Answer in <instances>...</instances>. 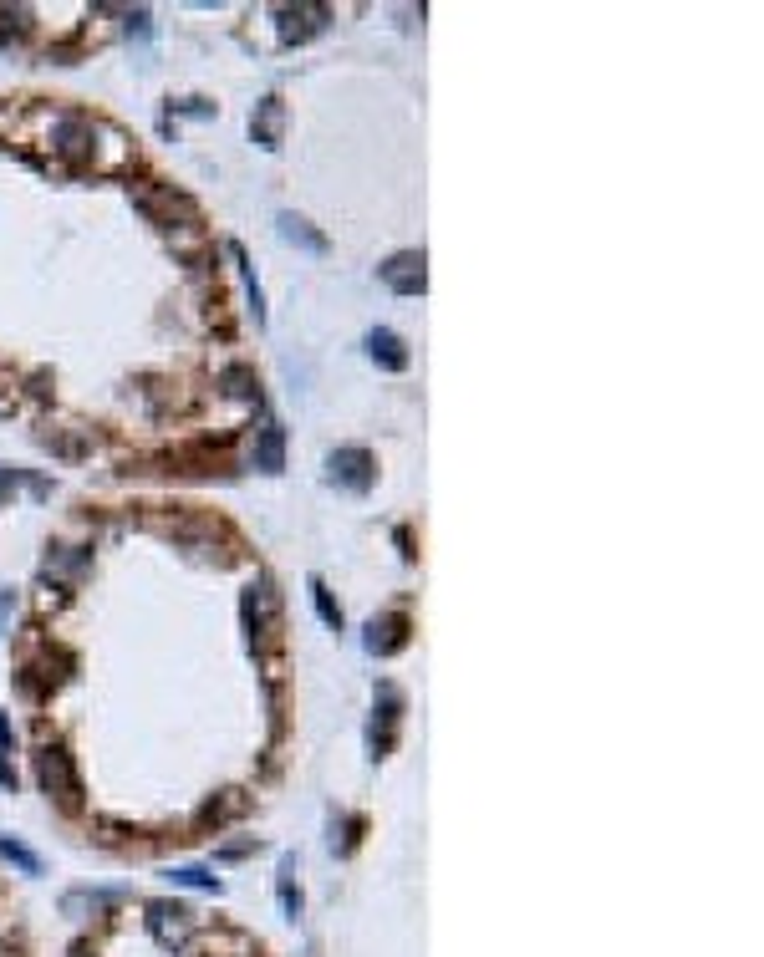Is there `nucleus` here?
<instances>
[{
	"instance_id": "aec40b11",
	"label": "nucleus",
	"mask_w": 764,
	"mask_h": 957,
	"mask_svg": "<svg viewBox=\"0 0 764 957\" xmlns=\"http://www.w3.org/2000/svg\"><path fill=\"white\" fill-rule=\"evenodd\" d=\"M0 790H16V769L6 759H0Z\"/></svg>"
},
{
	"instance_id": "0eeeda50",
	"label": "nucleus",
	"mask_w": 764,
	"mask_h": 957,
	"mask_svg": "<svg viewBox=\"0 0 764 957\" xmlns=\"http://www.w3.org/2000/svg\"><path fill=\"white\" fill-rule=\"evenodd\" d=\"M362 647H367L372 657H393V652H403V647H408V616H403V611H382V616H372Z\"/></svg>"
},
{
	"instance_id": "1a4fd4ad",
	"label": "nucleus",
	"mask_w": 764,
	"mask_h": 957,
	"mask_svg": "<svg viewBox=\"0 0 764 957\" xmlns=\"http://www.w3.org/2000/svg\"><path fill=\"white\" fill-rule=\"evenodd\" d=\"M255 469L260 474H281L286 469V428L276 418H265L255 433Z\"/></svg>"
},
{
	"instance_id": "412c9836",
	"label": "nucleus",
	"mask_w": 764,
	"mask_h": 957,
	"mask_svg": "<svg viewBox=\"0 0 764 957\" xmlns=\"http://www.w3.org/2000/svg\"><path fill=\"white\" fill-rule=\"evenodd\" d=\"M11 484H16V474H11V469H0V499H6V489H11Z\"/></svg>"
},
{
	"instance_id": "9b49d317",
	"label": "nucleus",
	"mask_w": 764,
	"mask_h": 957,
	"mask_svg": "<svg viewBox=\"0 0 764 957\" xmlns=\"http://www.w3.org/2000/svg\"><path fill=\"white\" fill-rule=\"evenodd\" d=\"M367 352H372V362H377V367H388V372H403V367H408V347H403V336H398V331H388V326L367 331Z\"/></svg>"
},
{
	"instance_id": "dca6fc26",
	"label": "nucleus",
	"mask_w": 764,
	"mask_h": 957,
	"mask_svg": "<svg viewBox=\"0 0 764 957\" xmlns=\"http://www.w3.org/2000/svg\"><path fill=\"white\" fill-rule=\"evenodd\" d=\"M0 856H6V861H16L26 876H41V861H36V851H31V846H21L16 835H6V840H0Z\"/></svg>"
},
{
	"instance_id": "a211bd4d",
	"label": "nucleus",
	"mask_w": 764,
	"mask_h": 957,
	"mask_svg": "<svg viewBox=\"0 0 764 957\" xmlns=\"http://www.w3.org/2000/svg\"><path fill=\"white\" fill-rule=\"evenodd\" d=\"M225 387L235 392V398H260V382L250 367H225Z\"/></svg>"
},
{
	"instance_id": "4468645a",
	"label": "nucleus",
	"mask_w": 764,
	"mask_h": 957,
	"mask_svg": "<svg viewBox=\"0 0 764 957\" xmlns=\"http://www.w3.org/2000/svg\"><path fill=\"white\" fill-rule=\"evenodd\" d=\"M296 866H301V861H296V856L286 851V856H281V876H276V891H281V907H286V917H291V922L301 917V886H296Z\"/></svg>"
},
{
	"instance_id": "7ed1b4c3",
	"label": "nucleus",
	"mask_w": 764,
	"mask_h": 957,
	"mask_svg": "<svg viewBox=\"0 0 764 957\" xmlns=\"http://www.w3.org/2000/svg\"><path fill=\"white\" fill-rule=\"evenodd\" d=\"M326 479H332L337 489H347V494H367L377 484V459L362 443H342V448L326 454Z\"/></svg>"
},
{
	"instance_id": "20e7f679",
	"label": "nucleus",
	"mask_w": 764,
	"mask_h": 957,
	"mask_svg": "<svg viewBox=\"0 0 764 957\" xmlns=\"http://www.w3.org/2000/svg\"><path fill=\"white\" fill-rule=\"evenodd\" d=\"M398 718H403V693L393 683H377V713H372V728H367L372 759H388V749L398 744Z\"/></svg>"
},
{
	"instance_id": "f3484780",
	"label": "nucleus",
	"mask_w": 764,
	"mask_h": 957,
	"mask_svg": "<svg viewBox=\"0 0 764 957\" xmlns=\"http://www.w3.org/2000/svg\"><path fill=\"white\" fill-rule=\"evenodd\" d=\"M169 881L174 886H199V891H220V876H209L204 866H179V871H169Z\"/></svg>"
},
{
	"instance_id": "ddd939ff",
	"label": "nucleus",
	"mask_w": 764,
	"mask_h": 957,
	"mask_svg": "<svg viewBox=\"0 0 764 957\" xmlns=\"http://www.w3.org/2000/svg\"><path fill=\"white\" fill-rule=\"evenodd\" d=\"M225 250H230V260H235V270H240V280H245V296H250L255 321L265 326V291H260V280H255V270H250V260H245V245H240V240H230Z\"/></svg>"
},
{
	"instance_id": "f257e3e1",
	"label": "nucleus",
	"mask_w": 764,
	"mask_h": 957,
	"mask_svg": "<svg viewBox=\"0 0 764 957\" xmlns=\"http://www.w3.org/2000/svg\"><path fill=\"white\" fill-rule=\"evenodd\" d=\"M245 632H250V647L255 652H270V647H281V591L270 586L265 576L245 591Z\"/></svg>"
},
{
	"instance_id": "423d86ee",
	"label": "nucleus",
	"mask_w": 764,
	"mask_h": 957,
	"mask_svg": "<svg viewBox=\"0 0 764 957\" xmlns=\"http://www.w3.org/2000/svg\"><path fill=\"white\" fill-rule=\"evenodd\" d=\"M377 275H382V286L398 291V296H423V286H428L423 250H398L388 265H377Z\"/></svg>"
},
{
	"instance_id": "f03ea898",
	"label": "nucleus",
	"mask_w": 764,
	"mask_h": 957,
	"mask_svg": "<svg viewBox=\"0 0 764 957\" xmlns=\"http://www.w3.org/2000/svg\"><path fill=\"white\" fill-rule=\"evenodd\" d=\"M36 779H41V790L57 800L62 810H77L82 805V779H77V764L62 744H41L36 749Z\"/></svg>"
},
{
	"instance_id": "6ab92c4d",
	"label": "nucleus",
	"mask_w": 764,
	"mask_h": 957,
	"mask_svg": "<svg viewBox=\"0 0 764 957\" xmlns=\"http://www.w3.org/2000/svg\"><path fill=\"white\" fill-rule=\"evenodd\" d=\"M255 851V840H230V846H220V861H240Z\"/></svg>"
},
{
	"instance_id": "9d476101",
	"label": "nucleus",
	"mask_w": 764,
	"mask_h": 957,
	"mask_svg": "<svg viewBox=\"0 0 764 957\" xmlns=\"http://www.w3.org/2000/svg\"><path fill=\"white\" fill-rule=\"evenodd\" d=\"M281 41L296 46V41H311L321 26H326V6H281Z\"/></svg>"
},
{
	"instance_id": "f8f14e48",
	"label": "nucleus",
	"mask_w": 764,
	"mask_h": 957,
	"mask_svg": "<svg viewBox=\"0 0 764 957\" xmlns=\"http://www.w3.org/2000/svg\"><path fill=\"white\" fill-rule=\"evenodd\" d=\"M276 224H281V235H286L291 245H301L306 255H326V235H316V230H311V224H306L301 214H291V209H286Z\"/></svg>"
},
{
	"instance_id": "5701e85b",
	"label": "nucleus",
	"mask_w": 764,
	"mask_h": 957,
	"mask_svg": "<svg viewBox=\"0 0 764 957\" xmlns=\"http://www.w3.org/2000/svg\"><path fill=\"white\" fill-rule=\"evenodd\" d=\"M67 957H92V952H87V942H77V947H72Z\"/></svg>"
},
{
	"instance_id": "2eb2a0df",
	"label": "nucleus",
	"mask_w": 764,
	"mask_h": 957,
	"mask_svg": "<svg viewBox=\"0 0 764 957\" xmlns=\"http://www.w3.org/2000/svg\"><path fill=\"white\" fill-rule=\"evenodd\" d=\"M306 591H311V606H316V616H321V622L332 627V632H342V606L332 601V591L321 586V576H311V581H306Z\"/></svg>"
},
{
	"instance_id": "39448f33",
	"label": "nucleus",
	"mask_w": 764,
	"mask_h": 957,
	"mask_svg": "<svg viewBox=\"0 0 764 957\" xmlns=\"http://www.w3.org/2000/svg\"><path fill=\"white\" fill-rule=\"evenodd\" d=\"M148 917V932H153V942L158 947H169V952H179L189 937H194V912L189 907H179V902H148L143 907Z\"/></svg>"
},
{
	"instance_id": "6e6552de",
	"label": "nucleus",
	"mask_w": 764,
	"mask_h": 957,
	"mask_svg": "<svg viewBox=\"0 0 764 957\" xmlns=\"http://www.w3.org/2000/svg\"><path fill=\"white\" fill-rule=\"evenodd\" d=\"M281 123H286L281 97H260V102H255V118H250V138H255L265 153H276V148H281Z\"/></svg>"
},
{
	"instance_id": "4be33fe9",
	"label": "nucleus",
	"mask_w": 764,
	"mask_h": 957,
	"mask_svg": "<svg viewBox=\"0 0 764 957\" xmlns=\"http://www.w3.org/2000/svg\"><path fill=\"white\" fill-rule=\"evenodd\" d=\"M0 744H11V723H6V713H0Z\"/></svg>"
}]
</instances>
